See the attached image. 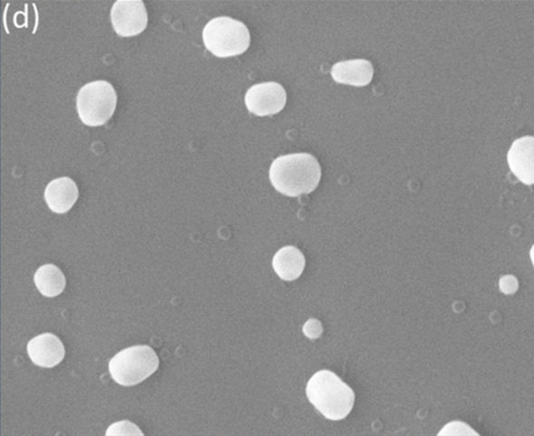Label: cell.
<instances>
[{
    "label": "cell",
    "mask_w": 534,
    "mask_h": 436,
    "mask_svg": "<svg viewBox=\"0 0 534 436\" xmlns=\"http://www.w3.org/2000/svg\"><path fill=\"white\" fill-rule=\"evenodd\" d=\"M118 104L112 84L97 81L84 84L77 95L78 115L84 125L97 127L107 124Z\"/></svg>",
    "instance_id": "cell-5"
},
{
    "label": "cell",
    "mask_w": 534,
    "mask_h": 436,
    "mask_svg": "<svg viewBox=\"0 0 534 436\" xmlns=\"http://www.w3.org/2000/svg\"><path fill=\"white\" fill-rule=\"evenodd\" d=\"M28 354L35 365L52 369L65 358V348L54 334L46 333L30 340Z\"/></svg>",
    "instance_id": "cell-8"
},
{
    "label": "cell",
    "mask_w": 534,
    "mask_h": 436,
    "mask_svg": "<svg viewBox=\"0 0 534 436\" xmlns=\"http://www.w3.org/2000/svg\"><path fill=\"white\" fill-rule=\"evenodd\" d=\"M269 179L280 194L289 197L306 195L318 188L321 167L309 153L287 154L272 163Z\"/></svg>",
    "instance_id": "cell-1"
},
{
    "label": "cell",
    "mask_w": 534,
    "mask_h": 436,
    "mask_svg": "<svg viewBox=\"0 0 534 436\" xmlns=\"http://www.w3.org/2000/svg\"><path fill=\"white\" fill-rule=\"evenodd\" d=\"M160 368V358L150 345H135L121 350L109 363L112 379L119 385L140 384Z\"/></svg>",
    "instance_id": "cell-4"
},
{
    "label": "cell",
    "mask_w": 534,
    "mask_h": 436,
    "mask_svg": "<svg viewBox=\"0 0 534 436\" xmlns=\"http://www.w3.org/2000/svg\"><path fill=\"white\" fill-rule=\"evenodd\" d=\"M309 402L326 419L340 421L352 412L355 392L331 371L324 370L311 377L306 385Z\"/></svg>",
    "instance_id": "cell-2"
},
{
    "label": "cell",
    "mask_w": 534,
    "mask_h": 436,
    "mask_svg": "<svg viewBox=\"0 0 534 436\" xmlns=\"http://www.w3.org/2000/svg\"><path fill=\"white\" fill-rule=\"evenodd\" d=\"M246 105L252 114L271 116L279 113L286 105L287 94L282 84L263 82L248 90Z\"/></svg>",
    "instance_id": "cell-7"
},
{
    "label": "cell",
    "mask_w": 534,
    "mask_h": 436,
    "mask_svg": "<svg viewBox=\"0 0 534 436\" xmlns=\"http://www.w3.org/2000/svg\"><path fill=\"white\" fill-rule=\"evenodd\" d=\"M77 184L71 178H60L46 186L44 199L49 208L55 214H66L78 199Z\"/></svg>",
    "instance_id": "cell-10"
},
{
    "label": "cell",
    "mask_w": 534,
    "mask_h": 436,
    "mask_svg": "<svg viewBox=\"0 0 534 436\" xmlns=\"http://www.w3.org/2000/svg\"><path fill=\"white\" fill-rule=\"evenodd\" d=\"M509 164L511 172L523 184L534 183V138L526 136L517 140L509 152Z\"/></svg>",
    "instance_id": "cell-9"
},
{
    "label": "cell",
    "mask_w": 534,
    "mask_h": 436,
    "mask_svg": "<svg viewBox=\"0 0 534 436\" xmlns=\"http://www.w3.org/2000/svg\"><path fill=\"white\" fill-rule=\"evenodd\" d=\"M306 266L304 254L297 247L280 248L273 258L275 273L285 281L297 280Z\"/></svg>",
    "instance_id": "cell-12"
},
{
    "label": "cell",
    "mask_w": 534,
    "mask_h": 436,
    "mask_svg": "<svg viewBox=\"0 0 534 436\" xmlns=\"http://www.w3.org/2000/svg\"><path fill=\"white\" fill-rule=\"evenodd\" d=\"M337 83L354 87L368 86L373 81V63L366 60H352L335 63L331 71Z\"/></svg>",
    "instance_id": "cell-11"
},
{
    "label": "cell",
    "mask_w": 534,
    "mask_h": 436,
    "mask_svg": "<svg viewBox=\"0 0 534 436\" xmlns=\"http://www.w3.org/2000/svg\"><path fill=\"white\" fill-rule=\"evenodd\" d=\"M113 28L121 36H135L145 31L148 14L141 0H118L111 10Z\"/></svg>",
    "instance_id": "cell-6"
},
{
    "label": "cell",
    "mask_w": 534,
    "mask_h": 436,
    "mask_svg": "<svg viewBox=\"0 0 534 436\" xmlns=\"http://www.w3.org/2000/svg\"><path fill=\"white\" fill-rule=\"evenodd\" d=\"M107 435H144V433L134 423L121 421L111 425Z\"/></svg>",
    "instance_id": "cell-14"
},
{
    "label": "cell",
    "mask_w": 534,
    "mask_h": 436,
    "mask_svg": "<svg viewBox=\"0 0 534 436\" xmlns=\"http://www.w3.org/2000/svg\"><path fill=\"white\" fill-rule=\"evenodd\" d=\"M36 288L42 296L55 297L66 288V278L57 266L47 264L42 266L34 275Z\"/></svg>",
    "instance_id": "cell-13"
},
{
    "label": "cell",
    "mask_w": 534,
    "mask_h": 436,
    "mask_svg": "<svg viewBox=\"0 0 534 436\" xmlns=\"http://www.w3.org/2000/svg\"><path fill=\"white\" fill-rule=\"evenodd\" d=\"M303 332L310 339L319 338L324 333V327L318 320H309L304 325Z\"/></svg>",
    "instance_id": "cell-16"
},
{
    "label": "cell",
    "mask_w": 534,
    "mask_h": 436,
    "mask_svg": "<svg viewBox=\"0 0 534 436\" xmlns=\"http://www.w3.org/2000/svg\"><path fill=\"white\" fill-rule=\"evenodd\" d=\"M206 49L220 57L243 54L250 46L251 36L245 24L229 17L210 20L203 30Z\"/></svg>",
    "instance_id": "cell-3"
},
{
    "label": "cell",
    "mask_w": 534,
    "mask_h": 436,
    "mask_svg": "<svg viewBox=\"0 0 534 436\" xmlns=\"http://www.w3.org/2000/svg\"><path fill=\"white\" fill-rule=\"evenodd\" d=\"M500 288L502 294L514 295L516 294L518 288H519V284H518V280L515 276H504L500 281Z\"/></svg>",
    "instance_id": "cell-15"
}]
</instances>
